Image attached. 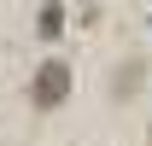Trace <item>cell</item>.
<instances>
[{
  "instance_id": "obj_1",
  "label": "cell",
  "mask_w": 152,
  "mask_h": 146,
  "mask_svg": "<svg viewBox=\"0 0 152 146\" xmlns=\"http://www.w3.org/2000/svg\"><path fill=\"white\" fill-rule=\"evenodd\" d=\"M29 99H35V111L64 105V99H70V64H64V58H47L35 70V82H29Z\"/></svg>"
},
{
  "instance_id": "obj_2",
  "label": "cell",
  "mask_w": 152,
  "mask_h": 146,
  "mask_svg": "<svg viewBox=\"0 0 152 146\" xmlns=\"http://www.w3.org/2000/svg\"><path fill=\"white\" fill-rule=\"evenodd\" d=\"M35 29H41V41H53L58 29H64V6H58V0H47V6H41V18H35Z\"/></svg>"
},
{
  "instance_id": "obj_3",
  "label": "cell",
  "mask_w": 152,
  "mask_h": 146,
  "mask_svg": "<svg viewBox=\"0 0 152 146\" xmlns=\"http://www.w3.org/2000/svg\"><path fill=\"white\" fill-rule=\"evenodd\" d=\"M140 76H146V70H140V64H123V70H117V93L129 99V93L140 88Z\"/></svg>"
}]
</instances>
